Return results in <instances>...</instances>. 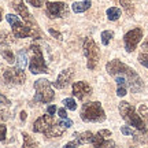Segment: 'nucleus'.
Here are the masks:
<instances>
[{"instance_id": "obj_1", "label": "nucleus", "mask_w": 148, "mask_h": 148, "mask_svg": "<svg viewBox=\"0 0 148 148\" xmlns=\"http://www.w3.org/2000/svg\"><path fill=\"white\" fill-rule=\"evenodd\" d=\"M106 70L111 77H115V75L123 77L127 82V88L132 90L133 93H138V92H141L144 89V82L143 79L140 78V75L132 67H129L127 64L122 63L119 59L110 60L106 64Z\"/></svg>"}, {"instance_id": "obj_2", "label": "nucleus", "mask_w": 148, "mask_h": 148, "mask_svg": "<svg viewBox=\"0 0 148 148\" xmlns=\"http://www.w3.org/2000/svg\"><path fill=\"white\" fill-rule=\"evenodd\" d=\"M118 110H119V114H121L122 119L126 122L129 126H133L134 129H137L140 133H143L144 136H148L147 125L144 123L143 118L140 115H137L134 106H132L127 101H121L119 106H118Z\"/></svg>"}, {"instance_id": "obj_3", "label": "nucleus", "mask_w": 148, "mask_h": 148, "mask_svg": "<svg viewBox=\"0 0 148 148\" xmlns=\"http://www.w3.org/2000/svg\"><path fill=\"white\" fill-rule=\"evenodd\" d=\"M81 119L85 122H103L106 119V112L101 107L100 101H88L82 104Z\"/></svg>"}, {"instance_id": "obj_4", "label": "nucleus", "mask_w": 148, "mask_h": 148, "mask_svg": "<svg viewBox=\"0 0 148 148\" xmlns=\"http://www.w3.org/2000/svg\"><path fill=\"white\" fill-rule=\"evenodd\" d=\"M34 101L36 103H51L55 99V92H53L51 82L47 78H40L34 82Z\"/></svg>"}, {"instance_id": "obj_5", "label": "nucleus", "mask_w": 148, "mask_h": 148, "mask_svg": "<svg viewBox=\"0 0 148 148\" xmlns=\"http://www.w3.org/2000/svg\"><path fill=\"white\" fill-rule=\"evenodd\" d=\"M7 22L11 25L12 27V33L16 38H25V37H30V36H38V32H37V27H30L23 25L19 18L14 14H7Z\"/></svg>"}, {"instance_id": "obj_6", "label": "nucleus", "mask_w": 148, "mask_h": 148, "mask_svg": "<svg viewBox=\"0 0 148 148\" xmlns=\"http://www.w3.org/2000/svg\"><path fill=\"white\" fill-rule=\"evenodd\" d=\"M30 51H32V58H30V62H29V71L32 74L49 73L47 63L44 60V56H42L41 48L36 45V44H32L30 45Z\"/></svg>"}, {"instance_id": "obj_7", "label": "nucleus", "mask_w": 148, "mask_h": 148, "mask_svg": "<svg viewBox=\"0 0 148 148\" xmlns=\"http://www.w3.org/2000/svg\"><path fill=\"white\" fill-rule=\"evenodd\" d=\"M82 48H84V56L88 60V69L95 70L99 63V59H100V51H99L97 44L93 41V38L86 37Z\"/></svg>"}, {"instance_id": "obj_8", "label": "nucleus", "mask_w": 148, "mask_h": 148, "mask_svg": "<svg viewBox=\"0 0 148 148\" xmlns=\"http://www.w3.org/2000/svg\"><path fill=\"white\" fill-rule=\"evenodd\" d=\"M25 79H26L25 71L19 67H8L3 73V81L7 85H21L25 82Z\"/></svg>"}, {"instance_id": "obj_9", "label": "nucleus", "mask_w": 148, "mask_h": 148, "mask_svg": "<svg viewBox=\"0 0 148 148\" xmlns=\"http://www.w3.org/2000/svg\"><path fill=\"white\" fill-rule=\"evenodd\" d=\"M141 38H143V29L141 27H134L132 30H129L123 36L125 49L127 52H133L136 49V47H137V44L141 41Z\"/></svg>"}, {"instance_id": "obj_10", "label": "nucleus", "mask_w": 148, "mask_h": 148, "mask_svg": "<svg viewBox=\"0 0 148 148\" xmlns=\"http://www.w3.org/2000/svg\"><path fill=\"white\" fill-rule=\"evenodd\" d=\"M53 115L51 114H45V115H41L40 118H37L36 122L33 123V132L36 133H42L47 136L48 132L51 130V127L53 126Z\"/></svg>"}, {"instance_id": "obj_11", "label": "nucleus", "mask_w": 148, "mask_h": 148, "mask_svg": "<svg viewBox=\"0 0 148 148\" xmlns=\"http://www.w3.org/2000/svg\"><path fill=\"white\" fill-rule=\"evenodd\" d=\"M47 15L49 18H62L67 15V5L62 1H48L47 4Z\"/></svg>"}, {"instance_id": "obj_12", "label": "nucleus", "mask_w": 148, "mask_h": 148, "mask_svg": "<svg viewBox=\"0 0 148 148\" xmlns=\"http://www.w3.org/2000/svg\"><path fill=\"white\" fill-rule=\"evenodd\" d=\"M11 7H12V8H14V10H15L16 12L22 16V19L26 22L27 25H30V26H33V27H37L36 21L33 19L32 14L27 11V7L25 5L23 0H14V1L11 3Z\"/></svg>"}, {"instance_id": "obj_13", "label": "nucleus", "mask_w": 148, "mask_h": 148, "mask_svg": "<svg viewBox=\"0 0 148 148\" xmlns=\"http://www.w3.org/2000/svg\"><path fill=\"white\" fill-rule=\"evenodd\" d=\"M111 136V132L110 130H107V129H101L99 132L96 133L95 136H93V140H92V145L93 147H114L115 143L112 141V140H107V138Z\"/></svg>"}, {"instance_id": "obj_14", "label": "nucleus", "mask_w": 148, "mask_h": 148, "mask_svg": "<svg viewBox=\"0 0 148 148\" xmlns=\"http://www.w3.org/2000/svg\"><path fill=\"white\" fill-rule=\"evenodd\" d=\"M92 93V88L88 82L85 81H78V82H74L73 84V95L79 99V100H84L85 97Z\"/></svg>"}, {"instance_id": "obj_15", "label": "nucleus", "mask_w": 148, "mask_h": 148, "mask_svg": "<svg viewBox=\"0 0 148 148\" xmlns=\"http://www.w3.org/2000/svg\"><path fill=\"white\" fill-rule=\"evenodd\" d=\"M73 77H74V70L71 69V67H70V69H66L59 74L56 81L52 82V85L55 88H58V89H63V88H66L67 85H70Z\"/></svg>"}, {"instance_id": "obj_16", "label": "nucleus", "mask_w": 148, "mask_h": 148, "mask_svg": "<svg viewBox=\"0 0 148 148\" xmlns=\"http://www.w3.org/2000/svg\"><path fill=\"white\" fill-rule=\"evenodd\" d=\"M93 136L90 132H84V133H79L78 137L75 141H70V143L66 144V147H77V145H81V144H90L92 140H93Z\"/></svg>"}, {"instance_id": "obj_17", "label": "nucleus", "mask_w": 148, "mask_h": 148, "mask_svg": "<svg viewBox=\"0 0 148 148\" xmlns=\"http://www.w3.org/2000/svg\"><path fill=\"white\" fill-rule=\"evenodd\" d=\"M115 82H116V95L119 97H123V96L127 93V82L126 79L121 77V75H115Z\"/></svg>"}, {"instance_id": "obj_18", "label": "nucleus", "mask_w": 148, "mask_h": 148, "mask_svg": "<svg viewBox=\"0 0 148 148\" xmlns=\"http://www.w3.org/2000/svg\"><path fill=\"white\" fill-rule=\"evenodd\" d=\"M90 5H92V1L90 0H82V1H75V3H73V5H71V8H73L74 12H84V11L89 10Z\"/></svg>"}, {"instance_id": "obj_19", "label": "nucleus", "mask_w": 148, "mask_h": 148, "mask_svg": "<svg viewBox=\"0 0 148 148\" xmlns=\"http://www.w3.org/2000/svg\"><path fill=\"white\" fill-rule=\"evenodd\" d=\"M16 67L19 69H25L27 64V52L26 49H19L18 51V55H16Z\"/></svg>"}, {"instance_id": "obj_20", "label": "nucleus", "mask_w": 148, "mask_h": 148, "mask_svg": "<svg viewBox=\"0 0 148 148\" xmlns=\"http://www.w3.org/2000/svg\"><path fill=\"white\" fill-rule=\"evenodd\" d=\"M119 16H121V10H119V8L110 7V8L107 10V18H108L110 21H116V19H119Z\"/></svg>"}, {"instance_id": "obj_21", "label": "nucleus", "mask_w": 148, "mask_h": 148, "mask_svg": "<svg viewBox=\"0 0 148 148\" xmlns=\"http://www.w3.org/2000/svg\"><path fill=\"white\" fill-rule=\"evenodd\" d=\"M1 56L8 62V63H14L15 62V58H14V53H12V51L11 49H8V48H4V49H1Z\"/></svg>"}, {"instance_id": "obj_22", "label": "nucleus", "mask_w": 148, "mask_h": 148, "mask_svg": "<svg viewBox=\"0 0 148 148\" xmlns=\"http://www.w3.org/2000/svg\"><path fill=\"white\" fill-rule=\"evenodd\" d=\"M112 37H114V33L111 32V30H104V32L101 33V44L103 45H108Z\"/></svg>"}, {"instance_id": "obj_23", "label": "nucleus", "mask_w": 148, "mask_h": 148, "mask_svg": "<svg viewBox=\"0 0 148 148\" xmlns=\"http://www.w3.org/2000/svg\"><path fill=\"white\" fill-rule=\"evenodd\" d=\"M22 136H23V147L25 148H27V147H36L37 145V143L36 141H33L32 140V137L27 134V133H22Z\"/></svg>"}, {"instance_id": "obj_24", "label": "nucleus", "mask_w": 148, "mask_h": 148, "mask_svg": "<svg viewBox=\"0 0 148 148\" xmlns=\"http://www.w3.org/2000/svg\"><path fill=\"white\" fill-rule=\"evenodd\" d=\"M119 1H121V4L123 5V8L126 10L127 14H129V15H132L133 11H134V7H133L132 0H119Z\"/></svg>"}, {"instance_id": "obj_25", "label": "nucleus", "mask_w": 148, "mask_h": 148, "mask_svg": "<svg viewBox=\"0 0 148 148\" xmlns=\"http://www.w3.org/2000/svg\"><path fill=\"white\" fill-rule=\"evenodd\" d=\"M62 104H64V107H66V108H69V110H71V111H74L75 108H77V103L74 101L73 97H67V99H63Z\"/></svg>"}, {"instance_id": "obj_26", "label": "nucleus", "mask_w": 148, "mask_h": 148, "mask_svg": "<svg viewBox=\"0 0 148 148\" xmlns=\"http://www.w3.org/2000/svg\"><path fill=\"white\" fill-rule=\"evenodd\" d=\"M138 111H140V115H141V118H143L144 123L148 126V108L147 106H140V108H138Z\"/></svg>"}, {"instance_id": "obj_27", "label": "nucleus", "mask_w": 148, "mask_h": 148, "mask_svg": "<svg viewBox=\"0 0 148 148\" xmlns=\"http://www.w3.org/2000/svg\"><path fill=\"white\" fill-rule=\"evenodd\" d=\"M138 62L143 64V66H145V67H148V53H141V55H138Z\"/></svg>"}, {"instance_id": "obj_28", "label": "nucleus", "mask_w": 148, "mask_h": 148, "mask_svg": "<svg viewBox=\"0 0 148 148\" xmlns=\"http://www.w3.org/2000/svg\"><path fill=\"white\" fill-rule=\"evenodd\" d=\"M121 132L123 133V134H126V136H133V137L136 136V132H134V130H132L129 126H122L121 127Z\"/></svg>"}, {"instance_id": "obj_29", "label": "nucleus", "mask_w": 148, "mask_h": 148, "mask_svg": "<svg viewBox=\"0 0 148 148\" xmlns=\"http://www.w3.org/2000/svg\"><path fill=\"white\" fill-rule=\"evenodd\" d=\"M5 136H7V126H4L3 123H0V141L5 140Z\"/></svg>"}, {"instance_id": "obj_30", "label": "nucleus", "mask_w": 148, "mask_h": 148, "mask_svg": "<svg viewBox=\"0 0 148 148\" xmlns=\"http://www.w3.org/2000/svg\"><path fill=\"white\" fill-rule=\"evenodd\" d=\"M26 1L30 5H33V7L38 8V7H41V5L44 4V1H45V0H26Z\"/></svg>"}, {"instance_id": "obj_31", "label": "nucleus", "mask_w": 148, "mask_h": 148, "mask_svg": "<svg viewBox=\"0 0 148 148\" xmlns=\"http://www.w3.org/2000/svg\"><path fill=\"white\" fill-rule=\"evenodd\" d=\"M59 123H60L63 127H66V129H67V127H70V126H73V121H71V119H69V118H62V121L59 122Z\"/></svg>"}, {"instance_id": "obj_32", "label": "nucleus", "mask_w": 148, "mask_h": 148, "mask_svg": "<svg viewBox=\"0 0 148 148\" xmlns=\"http://www.w3.org/2000/svg\"><path fill=\"white\" fill-rule=\"evenodd\" d=\"M48 32H49V34H52L53 38H56V40H62V38H63V36H62V33L56 32L55 29H49Z\"/></svg>"}, {"instance_id": "obj_33", "label": "nucleus", "mask_w": 148, "mask_h": 148, "mask_svg": "<svg viewBox=\"0 0 148 148\" xmlns=\"http://www.w3.org/2000/svg\"><path fill=\"white\" fill-rule=\"evenodd\" d=\"M10 104H11L10 100H8V99H7V97H5L4 95H1V93H0V106H5V107H8Z\"/></svg>"}, {"instance_id": "obj_34", "label": "nucleus", "mask_w": 148, "mask_h": 148, "mask_svg": "<svg viewBox=\"0 0 148 148\" xmlns=\"http://www.w3.org/2000/svg\"><path fill=\"white\" fill-rule=\"evenodd\" d=\"M58 115H59V118L62 119V118H67V114H66V110L64 108H59L58 110Z\"/></svg>"}, {"instance_id": "obj_35", "label": "nucleus", "mask_w": 148, "mask_h": 148, "mask_svg": "<svg viewBox=\"0 0 148 148\" xmlns=\"http://www.w3.org/2000/svg\"><path fill=\"white\" fill-rule=\"evenodd\" d=\"M55 111H56V106H53V104H51V106L47 108V112H48V114H51V115H53V114H55Z\"/></svg>"}, {"instance_id": "obj_36", "label": "nucleus", "mask_w": 148, "mask_h": 148, "mask_svg": "<svg viewBox=\"0 0 148 148\" xmlns=\"http://www.w3.org/2000/svg\"><path fill=\"white\" fill-rule=\"evenodd\" d=\"M10 116H8V114L7 112H4V111H0V121H5V119H8Z\"/></svg>"}, {"instance_id": "obj_37", "label": "nucleus", "mask_w": 148, "mask_h": 148, "mask_svg": "<svg viewBox=\"0 0 148 148\" xmlns=\"http://www.w3.org/2000/svg\"><path fill=\"white\" fill-rule=\"evenodd\" d=\"M141 49H143L145 53H148V41H145L143 45H141Z\"/></svg>"}, {"instance_id": "obj_38", "label": "nucleus", "mask_w": 148, "mask_h": 148, "mask_svg": "<svg viewBox=\"0 0 148 148\" xmlns=\"http://www.w3.org/2000/svg\"><path fill=\"white\" fill-rule=\"evenodd\" d=\"M21 119L22 121H25V119H26V112H25V111H22L21 112Z\"/></svg>"}, {"instance_id": "obj_39", "label": "nucleus", "mask_w": 148, "mask_h": 148, "mask_svg": "<svg viewBox=\"0 0 148 148\" xmlns=\"http://www.w3.org/2000/svg\"><path fill=\"white\" fill-rule=\"evenodd\" d=\"M0 22H1V11H0Z\"/></svg>"}]
</instances>
